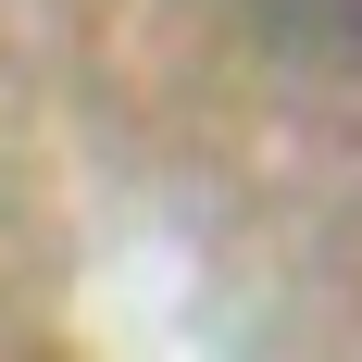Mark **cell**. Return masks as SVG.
Wrapping results in <instances>:
<instances>
[{
  "label": "cell",
  "mask_w": 362,
  "mask_h": 362,
  "mask_svg": "<svg viewBox=\"0 0 362 362\" xmlns=\"http://www.w3.org/2000/svg\"><path fill=\"white\" fill-rule=\"evenodd\" d=\"M262 13H325V25H337V13H350V0H262Z\"/></svg>",
  "instance_id": "obj_1"
}]
</instances>
